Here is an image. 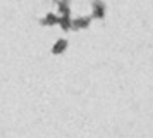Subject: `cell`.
<instances>
[{"mask_svg": "<svg viewBox=\"0 0 153 138\" xmlns=\"http://www.w3.org/2000/svg\"><path fill=\"white\" fill-rule=\"evenodd\" d=\"M91 7H93V14L91 17H97V19H103L105 17V4L102 0H93L91 2Z\"/></svg>", "mask_w": 153, "mask_h": 138, "instance_id": "1", "label": "cell"}, {"mask_svg": "<svg viewBox=\"0 0 153 138\" xmlns=\"http://www.w3.org/2000/svg\"><path fill=\"white\" fill-rule=\"evenodd\" d=\"M91 22V17L90 16H86V17H77V19L72 21V29H84V28H88Z\"/></svg>", "mask_w": 153, "mask_h": 138, "instance_id": "2", "label": "cell"}, {"mask_svg": "<svg viewBox=\"0 0 153 138\" xmlns=\"http://www.w3.org/2000/svg\"><path fill=\"white\" fill-rule=\"evenodd\" d=\"M40 22H42L43 26H53V24H59V17H57L55 14H47Z\"/></svg>", "mask_w": 153, "mask_h": 138, "instance_id": "3", "label": "cell"}, {"mask_svg": "<svg viewBox=\"0 0 153 138\" xmlns=\"http://www.w3.org/2000/svg\"><path fill=\"white\" fill-rule=\"evenodd\" d=\"M65 48H67V40H57V43L52 48V54H62Z\"/></svg>", "mask_w": 153, "mask_h": 138, "instance_id": "4", "label": "cell"}, {"mask_svg": "<svg viewBox=\"0 0 153 138\" xmlns=\"http://www.w3.org/2000/svg\"><path fill=\"white\" fill-rule=\"evenodd\" d=\"M59 24H60V28H62L64 31H69V29H72V21H71L69 16H62V17L59 19Z\"/></svg>", "mask_w": 153, "mask_h": 138, "instance_id": "5", "label": "cell"}, {"mask_svg": "<svg viewBox=\"0 0 153 138\" xmlns=\"http://www.w3.org/2000/svg\"><path fill=\"white\" fill-rule=\"evenodd\" d=\"M59 10L62 12V16H69V14H71L69 0H59Z\"/></svg>", "mask_w": 153, "mask_h": 138, "instance_id": "6", "label": "cell"}]
</instances>
